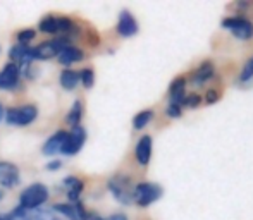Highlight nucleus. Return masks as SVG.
Returning <instances> with one entry per match:
<instances>
[{
	"label": "nucleus",
	"mask_w": 253,
	"mask_h": 220,
	"mask_svg": "<svg viewBox=\"0 0 253 220\" xmlns=\"http://www.w3.org/2000/svg\"><path fill=\"white\" fill-rule=\"evenodd\" d=\"M30 48L31 47H28V45H19V43H16L12 48L9 50V57H10V62L12 64H17V66H30L33 60H31V57H30Z\"/></svg>",
	"instance_id": "nucleus-18"
},
{
	"label": "nucleus",
	"mask_w": 253,
	"mask_h": 220,
	"mask_svg": "<svg viewBox=\"0 0 253 220\" xmlns=\"http://www.w3.org/2000/svg\"><path fill=\"white\" fill-rule=\"evenodd\" d=\"M116 30L123 38H131L138 33V23L129 10H121Z\"/></svg>",
	"instance_id": "nucleus-12"
},
{
	"label": "nucleus",
	"mask_w": 253,
	"mask_h": 220,
	"mask_svg": "<svg viewBox=\"0 0 253 220\" xmlns=\"http://www.w3.org/2000/svg\"><path fill=\"white\" fill-rule=\"evenodd\" d=\"M21 183V174L16 164L7 160H0V186L12 189Z\"/></svg>",
	"instance_id": "nucleus-9"
},
{
	"label": "nucleus",
	"mask_w": 253,
	"mask_h": 220,
	"mask_svg": "<svg viewBox=\"0 0 253 220\" xmlns=\"http://www.w3.org/2000/svg\"><path fill=\"white\" fill-rule=\"evenodd\" d=\"M66 138H67L66 131H57V133H53L52 136L47 140V143L43 145V148H42V153H43V155H57V153H60V150H62Z\"/></svg>",
	"instance_id": "nucleus-16"
},
{
	"label": "nucleus",
	"mask_w": 253,
	"mask_h": 220,
	"mask_svg": "<svg viewBox=\"0 0 253 220\" xmlns=\"http://www.w3.org/2000/svg\"><path fill=\"white\" fill-rule=\"evenodd\" d=\"M52 220H60V219H52Z\"/></svg>",
	"instance_id": "nucleus-36"
},
{
	"label": "nucleus",
	"mask_w": 253,
	"mask_h": 220,
	"mask_svg": "<svg viewBox=\"0 0 253 220\" xmlns=\"http://www.w3.org/2000/svg\"><path fill=\"white\" fill-rule=\"evenodd\" d=\"M21 81V67L17 64H5L0 71V90H16Z\"/></svg>",
	"instance_id": "nucleus-10"
},
{
	"label": "nucleus",
	"mask_w": 253,
	"mask_h": 220,
	"mask_svg": "<svg viewBox=\"0 0 253 220\" xmlns=\"http://www.w3.org/2000/svg\"><path fill=\"white\" fill-rule=\"evenodd\" d=\"M84 141H86V131L83 126H76L71 129V133H67V138L64 141V147L60 150V153L66 157H74L78 151L83 148Z\"/></svg>",
	"instance_id": "nucleus-8"
},
{
	"label": "nucleus",
	"mask_w": 253,
	"mask_h": 220,
	"mask_svg": "<svg viewBox=\"0 0 253 220\" xmlns=\"http://www.w3.org/2000/svg\"><path fill=\"white\" fill-rule=\"evenodd\" d=\"M5 117V109L2 107V104H0V122H2V119Z\"/></svg>",
	"instance_id": "nucleus-34"
},
{
	"label": "nucleus",
	"mask_w": 253,
	"mask_h": 220,
	"mask_svg": "<svg viewBox=\"0 0 253 220\" xmlns=\"http://www.w3.org/2000/svg\"><path fill=\"white\" fill-rule=\"evenodd\" d=\"M42 33L47 35H62V38H69L74 35L80 33V28L74 23L71 17H64V16H47L40 21L38 24Z\"/></svg>",
	"instance_id": "nucleus-1"
},
{
	"label": "nucleus",
	"mask_w": 253,
	"mask_h": 220,
	"mask_svg": "<svg viewBox=\"0 0 253 220\" xmlns=\"http://www.w3.org/2000/svg\"><path fill=\"white\" fill-rule=\"evenodd\" d=\"M21 220H52V217L48 210H40V208H37V210L26 212V215Z\"/></svg>",
	"instance_id": "nucleus-25"
},
{
	"label": "nucleus",
	"mask_w": 253,
	"mask_h": 220,
	"mask_svg": "<svg viewBox=\"0 0 253 220\" xmlns=\"http://www.w3.org/2000/svg\"><path fill=\"white\" fill-rule=\"evenodd\" d=\"M0 220H16L10 214H0Z\"/></svg>",
	"instance_id": "nucleus-33"
},
{
	"label": "nucleus",
	"mask_w": 253,
	"mask_h": 220,
	"mask_svg": "<svg viewBox=\"0 0 253 220\" xmlns=\"http://www.w3.org/2000/svg\"><path fill=\"white\" fill-rule=\"evenodd\" d=\"M202 100H203V98L200 97V95L191 93V95H186V98H184L183 104L188 105V107H191V109H195V107H198V105L202 104Z\"/></svg>",
	"instance_id": "nucleus-27"
},
{
	"label": "nucleus",
	"mask_w": 253,
	"mask_h": 220,
	"mask_svg": "<svg viewBox=\"0 0 253 220\" xmlns=\"http://www.w3.org/2000/svg\"><path fill=\"white\" fill-rule=\"evenodd\" d=\"M152 136L145 134L138 140L136 147H134V157H136V162L141 167H147L148 162L152 158Z\"/></svg>",
	"instance_id": "nucleus-13"
},
{
	"label": "nucleus",
	"mask_w": 253,
	"mask_h": 220,
	"mask_svg": "<svg viewBox=\"0 0 253 220\" xmlns=\"http://www.w3.org/2000/svg\"><path fill=\"white\" fill-rule=\"evenodd\" d=\"M48 196V187L42 183H35V184H30L23 193L19 194V207H23L24 210L31 212V210H37L40 208L42 205L47 203Z\"/></svg>",
	"instance_id": "nucleus-2"
},
{
	"label": "nucleus",
	"mask_w": 253,
	"mask_h": 220,
	"mask_svg": "<svg viewBox=\"0 0 253 220\" xmlns=\"http://www.w3.org/2000/svg\"><path fill=\"white\" fill-rule=\"evenodd\" d=\"M53 212L64 215L69 220H86L88 219V212L84 210L83 205L78 201V203H55L52 207Z\"/></svg>",
	"instance_id": "nucleus-11"
},
{
	"label": "nucleus",
	"mask_w": 253,
	"mask_h": 220,
	"mask_svg": "<svg viewBox=\"0 0 253 220\" xmlns=\"http://www.w3.org/2000/svg\"><path fill=\"white\" fill-rule=\"evenodd\" d=\"M38 117V109L37 105H21V107H10L5 110V122L9 126L16 127H24L30 126L31 122H35V119Z\"/></svg>",
	"instance_id": "nucleus-4"
},
{
	"label": "nucleus",
	"mask_w": 253,
	"mask_h": 220,
	"mask_svg": "<svg viewBox=\"0 0 253 220\" xmlns=\"http://www.w3.org/2000/svg\"><path fill=\"white\" fill-rule=\"evenodd\" d=\"M213 73H215V71H213V64L210 62V60H207L202 66H198L197 71L191 74V84H193V86H202V84H205L209 79H212Z\"/></svg>",
	"instance_id": "nucleus-17"
},
{
	"label": "nucleus",
	"mask_w": 253,
	"mask_h": 220,
	"mask_svg": "<svg viewBox=\"0 0 253 220\" xmlns=\"http://www.w3.org/2000/svg\"><path fill=\"white\" fill-rule=\"evenodd\" d=\"M186 84L188 79L184 76H179L170 83L169 86V95H170V104L183 105L184 98H186Z\"/></svg>",
	"instance_id": "nucleus-15"
},
{
	"label": "nucleus",
	"mask_w": 253,
	"mask_h": 220,
	"mask_svg": "<svg viewBox=\"0 0 253 220\" xmlns=\"http://www.w3.org/2000/svg\"><path fill=\"white\" fill-rule=\"evenodd\" d=\"M153 119V110L152 109H147V110H141V112H138L136 115H134L133 119V127L136 131L140 129H145V127L150 124V120Z\"/></svg>",
	"instance_id": "nucleus-22"
},
{
	"label": "nucleus",
	"mask_w": 253,
	"mask_h": 220,
	"mask_svg": "<svg viewBox=\"0 0 253 220\" xmlns=\"http://www.w3.org/2000/svg\"><path fill=\"white\" fill-rule=\"evenodd\" d=\"M35 37H37V31L31 30V28L21 30L19 33H17V43H19V45H28V47H30V41H33Z\"/></svg>",
	"instance_id": "nucleus-24"
},
{
	"label": "nucleus",
	"mask_w": 253,
	"mask_h": 220,
	"mask_svg": "<svg viewBox=\"0 0 253 220\" xmlns=\"http://www.w3.org/2000/svg\"><path fill=\"white\" fill-rule=\"evenodd\" d=\"M107 187L112 193V196L119 201L121 205H129L133 203V183L127 176H114L109 179Z\"/></svg>",
	"instance_id": "nucleus-5"
},
{
	"label": "nucleus",
	"mask_w": 253,
	"mask_h": 220,
	"mask_svg": "<svg viewBox=\"0 0 253 220\" xmlns=\"http://www.w3.org/2000/svg\"><path fill=\"white\" fill-rule=\"evenodd\" d=\"M80 83L83 84L84 88H93V84H95V73H93V69L91 67H84L83 71L80 73Z\"/></svg>",
	"instance_id": "nucleus-23"
},
{
	"label": "nucleus",
	"mask_w": 253,
	"mask_h": 220,
	"mask_svg": "<svg viewBox=\"0 0 253 220\" xmlns=\"http://www.w3.org/2000/svg\"><path fill=\"white\" fill-rule=\"evenodd\" d=\"M81 119H83V104L80 100H76L73 104V107L69 109L66 115V124L71 127H76L81 124Z\"/></svg>",
	"instance_id": "nucleus-21"
},
{
	"label": "nucleus",
	"mask_w": 253,
	"mask_h": 220,
	"mask_svg": "<svg viewBox=\"0 0 253 220\" xmlns=\"http://www.w3.org/2000/svg\"><path fill=\"white\" fill-rule=\"evenodd\" d=\"M59 81L64 90L73 91V90H76V86L80 84V73L74 69H64L62 73H60Z\"/></svg>",
	"instance_id": "nucleus-20"
},
{
	"label": "nucleus",
	"mask_w": 253,
	"mask_h": 220,
	"mask_svg": "<svg viewBox=\"0 0 253 220\" xmlns=\"http://www.w3.org/2000/svg\"><path fill=\"white\" fill-rule=\"evenodd\" d=\"M2 198H3V193H2V191H0V200H2Z\"/></svg>",
	"instance_id": "nucleus-35"
},
{
	"label": "nucleus",
	"mask_w": 253,
	"mask_h": 220,
	"mask_svg": "<svg viewBox=\"0 0 253 220\" xmlns=\"http://www.w3.org/2000/svg\"><path fill=\"white\" fill-rule=\"evenodd\" d=\"M105 220H127V217L124 214H114V215H110V217L105 219Z\"/></svg>",
	"instance_id": "nucleus-31"
},
{
	"label": "nucleus",
	"mask_w": 253,
	"mask_h": 220,
	"mask_svg": "<svg viewBox=\"0 0 253 220\" xmlns=\"http://www.w3.org/2000/svg\"><path fill=\"white\" fill-rule=\"evenodd\" d=\"M86 220H105V219L100 217V215H97V214H88V219Z\"/></svg>",
	"instance_id": "nucleus-32"
},
{
	"label": "nucleus",
	"mask_w": 253,
	"mask_h": 220,
	"mask_svg": "<svg viewBox=\"0 0 253 220\" xmlns=\"http://www.w3.org/2000/svg\"><path fill=\"white\" fill-rule=\"evenodd\" d=\"M64 186H66V194L69 203H78L80 201V196L83 193L84 183L76 176H69L64 179Z\"/></svg>",
	"instance_id": "nucleus-14"
},
{
	"label": "nucleus",
	"mask_w": 253,
	"mask_h": 220,
	"mask_svg": "<svg viewBox=\"0 0 253 220\" xmlns=\"http://www.w3.org/2000/svg\"><path fill=\"white\" fill-rule=\"evenodd\" d=\"M222 28L229 30L234 37L240 38V40H243V41L253 38V23H250L248 19H245V17H240V16L226 17V19L222 21Z\"/></svg>",
	"instance_id": "nucleus-7"
},
{
	"label": "nucleus",
	"mask_w": 253,
	"mask_h": 220,
	"mask_svg": "<svg viewBox=\"0 0 253 220\" xmlns=\"http://www.w3.org/2000/svg\"><path fill=\"white\" fill-rule=\"evenodd\" d=\"M166 113L170 117V119H177V117H181V113H183V110H181V105L169 104V107L166 109Z\"/></svg>",
	"instance_id": "nucleus-28"
},
{
	"label": "nucleus",
	"mask_w": 253,
	"mask_h": 220,
	"mask_svg": "<svg viewBox=\"0 0 253 220\" xmlns=\"http://www.w3.org/2000/svg\"><path fill=\"white\" fill-rule=\"evenodd\" d=\"M60 167H62V162H60V160H53V162H50V164L47 165V170H59Z\"/></svg>",
	"instance_id": "nucleus-30"
},
{
	"label": "nucleus",
	"mask_w": 253,
	"mask_h": 220,
	"mask_svg": "<svg viewBox=\"0 0 253 220\" xmlns=\"http://www.w3.org/2000/svg\"><path fill=\"white\" fill-rule=\"evenodd\" d=\"M69 45H71L69 38L57 37V38H53V40H48V41H43V43L37 45V47H31L30 57H31V60H48V59H52V57H57L64 48L69 47Z\"/></svg>",
	"instance_id": "nucleus-3"
},
{
	"label": "nucleus",
	"mask_w": 253,
	"mask_h": 220,
	"mask_svg": "<svg viewBox=\"0 0 253 220\" xmlns=\"http://www.w3.org/2000/svg\"><path fill=\"white\" fill-rule=\"evenodd\" d=\"M203 100L207 102V104H215L217 100H219V91H215V90H209L205 93V98Z\"/></svg>",
	"instance_id": "nucleus-29"
},
{
	"label": "nucleus",
	"mask_w": 253,
	"mask_h": 220,
	"mask_svg": "<svg viewBox=\"0 0 253 220\" xmlns=\"http://www.w3.org/2000/svg\"><path fill=\"white\" fill-rule=\"evenodd\" d=\"M162 196V187L153 183H140L133 189V201L141 208L150 207Z\"/></svg>",
	"instance_id": "nucleus-6"
},
{
	"label": "nucleus",
	"mask_w": 253,
	"mask_h": 220,
	"mask_svg": "<svg viewBox=\"0 0 253 220\" xmlns=\"http://www.w3.org/2000/svg\"><path fill=\"white\" fill-rule=\"evenodd\" d=\"M84 59V54L81 48L74 47V45H69L66 47L59 55H57V60H59L62 66H71V64H76V62H81Z\"/></svg>",
	"instance_id": "nucleus-19"
},
{
	"label": "nucleus",
	"mask_w": 253,
	"mask_h": 220,
	"mask_svg": "<svg viewBox=\"0 0 253 220\" xmlns=\"http://www.w3.org/2000/svg\"><path fill=\"white\" fill-rule=\"evenodd\" d=\"M252 77H253V55L245 62L243 69H241V74H240V81L241 83H247V81H250Z\"/></svg>",
	"instance_id": "nucleus-26"
}]
</instances>
